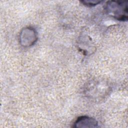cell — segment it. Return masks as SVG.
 Listing matches in <instances>:
<instances>
[{"label":"cell","instance_id":"1","mask_svg":"<svg viewBox=\"0 0 128 128\" xmlns=\"http://www.w3.org/2000/svg\"><path fill=\"white\" fill-rule=\"evenodd\" d=\"M108 14L118 20H128V2L109 1L106 6Z\"/></svg>","mask_w":128,"mask_h":128},{"label":"cell","instance_id":"2","mask_svg":"<svg viewBox=\"0 0 128 128\" xmlns=\"http://www.w3.org/2000/svg\"><path fill=\"white\" fill-rule=\"evenodd\" d=\"M20 42L21 44L28 47L34 44L37 40V34L36 30L32 28H24L20 34Z\"/></svg>","mask_w":128,"mask_h":128},{"label":"cell","instance_id":"3","mask_svg":"<svg viewBox=\"0 0 128 128\" xmlns=\"http://www.w3.org/2000/svg\"><path fill=\"white\" fill-rule=\"evenodd\" d=\"M98 122L92 118L88 116H81L74 122V128H96L98 126Z\"/></svg>","mask_w":128,"mask_h":128},{"label":"cell","instance_id":"4","mask_svg":"<svg viewBox=\"0 0 128 128\" xmlns=\"http://www.w3.org/2000/svg\"><path fill=\"white\" fill-rule=\"evenodd\" d=\"M102 1L100 0H82L80 2H82L84 4L88 6H93L100 4Z\"/></svg>","mask_w":128,"mask_h":128}]
</instances>
